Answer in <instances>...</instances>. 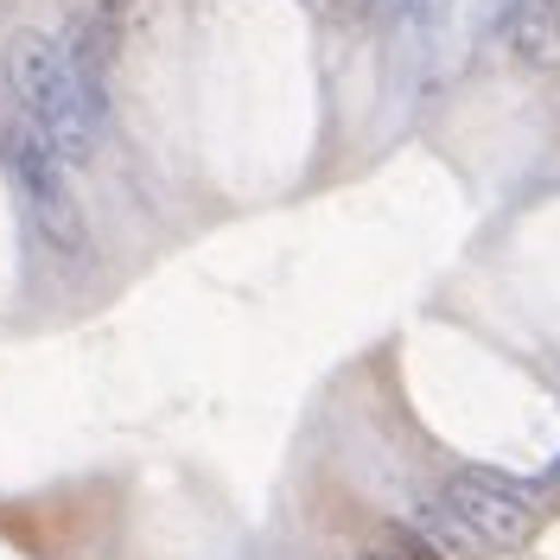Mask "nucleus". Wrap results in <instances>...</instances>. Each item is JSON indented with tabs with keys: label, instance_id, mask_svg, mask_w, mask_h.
<instances>
[{
	"label": "nucleus",
	"instance_id": "f257e3e1",
	"mask_svg": "<svg viewBox=\"0 0 560 560\" xmlns=\"http://www.w3.org/2000/svg\"><path fill=\"white\" fill-rule=\"evenodd\" d=\"M7 90H13L20 121H33L65 166H90L96 160V135L103 128L77 103V83H70V70H65V45H51V38H38V33H20L7 45Z\"/></svg>",
	"mask_w": 560,
	"mask_h": 560
},
{
	"label": "nucleus",
	"instance_id": "f03ea898",
	"mask_svg": "<svg viewBox=\"0 0 560 560\" xmlns=\"http://www.w3.org/2000/svg\"><path fill=\"white\" fill-rule=\"evenodd\" d=\"M7 160H13V173H20V185H26V205H33L38 236L58 248V255H83V248H90L83 205H77V191H70L65 160L51 153V140L38 135L33 121H13V135H7Z\"/></svg>",
	"mask_w": 560,
	"mask_h": 560
},
{
	"label": "nucleus",
	"instance_id": "39448f33",
	"mask_svg": "<svg viewBox=\"0 0 560 560\" xmlns=\"http://www.w3.org/2000/svg\"><path fill=\"white\" fill-rule=\"evenodd\" d=\"M408 528H415V535H420V541H427V548H433L440 560H485V555H490L485 541H478L471 528L458 523V516L446 510V503H440V497H433V503H420Z\"/></svg>",
	"mask_w": 560,
	"mask_h": 560
},
{
	"label": "nucleus",
	"instance_id": "0eeeda50",
	"mask_svg": "<svg viewBox=\"0 0 560 560\" xmlns=\"http://www.w3.org/2000/svg\"><path fill=\"white\" fill-rule=\"evenodd\" d=\"M383 548H388L395 560H440V555H433V548H427V541L415 535V528H388V541H383Z\"/></svg>",
	"mask_w": 560,
	"mask_h": 560
},
{
	"label": "nucleus",
	"instance_id": "6e6552de",
	"mask_svg": "<svg viewBox=\"0 0 560 560\" xmlns=\"http://www.w3.org/2000/svg\"><path fill=\"white\" fill-rule=\"evenodd\" d=\"M357 560H395V555H388V548H363Z\"/></svg>",
	"mask_w": 560,
	"mask_h": 560
},
{
	"label": "nucleus",
	"instance_id": "423d86ee",
	"mask_svg": "<svg viewBox=\"0 0 560 560\" xmlns=\"http://www.w3.org/2000/svg\"><path fill=\"white\" fill-rule=\"evenodd\" d=\"M510 51H516V65H528V70L560 65V20H555V7H523V13L510 20Z\"/></svg>",
	"mask_w": 560,
	"mask_h": 560
},
{
	"label": "nucleus",
	"instance_id": "7ed1b4c3",
	"mask_svg": "<svg viewBox=\"0 0 560 560\" xmlns=\"http://www.w3.org/2000/svg\"><path fill=\"white\" fill-rule=\"evenodd\" d=\"M440 503H446L485 548H523L528 535H535V516H541V510H535V490L516 485V478H503V471H485V465L446 471Z\"/></svg>",
	"mask_w": 560,
	"mask_h": 560
},
{
	"label": "nucleus",
	"instance_id": "1a4fd4ad",
	"mask_svg": "<svg viewBox=\"0 0 560 560\" xmlns=\"http://www.w3.org/2000/svg\"><path fill=\"white\" fill-rule=\"evenodd\" d=\"M523 7H548V0H523Z\"/></svg>",
	"mask_w": 560,
	"mask_h": 560
},
{
	"label": "nucleus",
	"instance_id": "20e7f679",
	"mask_svg": "<svg viewBox=\"0 0 560 560\" xmlns=\"http://www.w3.org/2000/svg\"><path fill=\"white\" fill-rule=\"evenodd\" d=\"M65 70H70V83H77L83 115L103 128V115H108V13L77 20V33L65 38Z\"/></svg>",
	"mask_w": 560,
	"mask_h": 560
},
{
	"label": "nucleus",
	"instance_id": "9d476101",
	"mask_svg": "<svg viewBox=\"0 0 560 560\" xmlns=\"http://www.w3.org/2000/svg\"><path fill=\"white\" fill-rule=\"evenodd\" d=\"M548 7H555V20H560V0H548Z\"/></svg>",
	"mask_w": 560,
	"mask_h": 560
}]
</instances>
